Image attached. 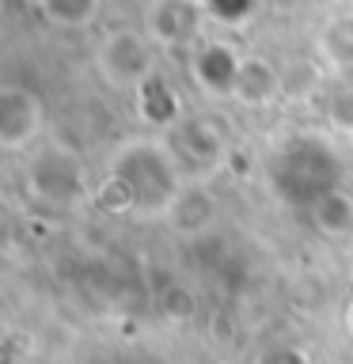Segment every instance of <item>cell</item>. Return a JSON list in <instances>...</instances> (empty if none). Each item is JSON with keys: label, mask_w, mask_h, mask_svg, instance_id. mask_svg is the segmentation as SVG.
Returning a JSON list of instances; mask_svg holds the SVG:
<instances>
[{"label": "cell", "mask_w": 353, "mask_h": 364, "mask_svg": "<svg viewBox=\"0 0 353 364\" xmlns=\"http://www.w3.org/2000/svg\"><path fill=\"white\" fill-rule=\"evenodd\" d=\"M159 46L137 27H114L95 46V73L114 91H141L156 76Z\"/></svg>", "instance_id": "obj_1"}, {"label": "cell", "mask_w": 353, "mask_h": 364, "mask_svg": "<svg viewBox=\"0 0 353 364\" xmlns=\"http://www.w3.org/2000/svg\"><path fill=\"white\" fill-rule=\"evenodd\" d=\"M42 125H46V110L31 87H19V84L0 87V148L23 152L42 136Z\"/></svg>", "instance_id": "obj_2"}, {"label": "cell", "mask_w": 353, "mask_h": 364, "mask_svg": "<svg viewBox=\"0 0 353 364\" xmlns=\"http://www.w3.org/2000/svg\"><path fill=\"white\" fill-rule=\"evenodd\" d=\"M201 19L205 11L198 0H152L144 11V34L159 50H182L198 42Z\"/></svg>", "instance_id": "obj_3"}, {"label": "cell", "mask_w": 353, "mask_h": 364, "mask_svg": "<svg viewBox=\"0 0 353 364\" xmlns=\"http://www.w3.org/2000/svg\"><path fill=\"white\" fill-rule=\"evenodd\" d=\"M285 95V73L266 57H243L239 61V76H236V91L232 99L243 107H270Z\"/></svg>", "instance_id": "obj_4"}, {"label": "cell", "mask_w": 353, "mask_h": 364, "mask_svg": "<svg viewBox=\"0 0 353 364\" xmlns=\"http://www.w3.org/2000/svg\"><path fill=\"white\" fill-rule=\"evenodd\" d=\"M239 61H243V57L224 50L221 42H209V46H201V50L190 57V73L201 84L205 95H228L232 99L236 76H239Z\"/></svg>", "instance_id": "obj_5"}, {"label": "cell", "mask_w": 353, "mask_h": 364, "mask_svg": "<svg viewBox=\"0 0 353 364\" xmlns=\"http://www.w3.org/2000/svg\"><path fill=\"white\" fill-rule=\"evenodd\" d=\"M164 220L175 228V232L190 235V232H205L213 220H216V201L213 193L201 186V182H186V186L179 190V198L167 205Z\"/></svg>", "instance_id": "obj_6"}, {"label": "cell", "mask_w": 353, "mask_h": 364, "mask_svg": "<svg viewBox=\"0 0 353 364\" xmlns=\"http://www.w3.org/2000/svg\"><path fill=\"white\" fill-rule=\"evenodd\" d=\"M34 8H38V16L46 23H53V27L80 31V27H91V23L99 19L102 0H34Z\"/></svg>", "instance_id": "obj_7"}, {"label": "cell", "mask_w": 353, "mask_h": 364, "mask_svg": "<svg viewBox=\"0 0 353 364\" xmlns=\"http://www.w3.org/2000/svg\"><path fill=\"white\" fill-rule=\"evenodd\" d=\"M319 53L342 73H353V16L330 19L319 34Z\"/></svg>", "instance_id": "obj_8"}]
</instances>
